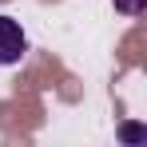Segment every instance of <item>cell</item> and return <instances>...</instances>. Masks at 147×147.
<instances>
[{
	"instance_id": "cell-2",
	"label": "cell",
	"mask_w": 147,
	"mask_h": 147,
	"mask_svg": "<svg viewBox=\"0 0 147 147\" xmlns=\"http://www.w3.org/2000/svg\"><path fill=\"white\" fill-rule=\"evenodd\" d=\"M115 4V12H123V16H143L147 12V0H111Z\"/></svg>"
},
{
	"instance_id": "cell-3",
	"label": "cell",
	"mask_w": 147,
	"mask_h": 147,
	"mask_svg": "<svg viewBox=\"0 0 147 147\" xmlns=\"http://www.w3.org/2000/svg\"><path fill=\"white\" fill-rule=\"evenodd\" d=\"M119 135L127 139V143H139V139H147V131H143V127H135V123H127V127H123Z\"/></svg>"
},
{
	"instance_id": "cell-1",
	"label": "cell",
	"mask_w": 147,
	"mask_h": 147,
	"mask_svg": "<svg viewBox=\"0 0 147 147\" xmlns=\"http://www.w3.org/2000/svg\"><path fill=\"white\" fill-rule=\"evenodd\" d=\"M28 52V36L20 20H12V16H0V68H12V64H20Z\"/></svg>"
}]
</instances>
